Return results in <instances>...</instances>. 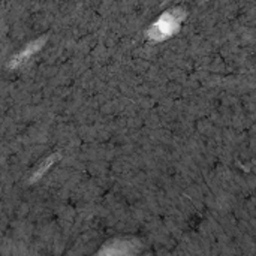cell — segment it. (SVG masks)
<instances>
[{
  "mask_svg": "<svg viewBox=\"0 0 256 256\" xmlns=\"http://www.w3.org/2000/svg\"><path fill=\"white\" fill-rule=\"evenodd\" d=\"M138 244H134L132 242H126V240H116L111 243H106L102 249H100V255L104 254H111V255H128V254H134L136 252V249H134Z\"/></svg>",
  "mask_w": 256,
  "mask_h": 256,
  "instance_id": "obj_1",
  "label": "cell"
},
{
  "mask_svg": "<svg viewBox=\"0 0 256 256\" xmlns=\"http://www.w3.org/2000/svg\"><path fill=\"white\" fill-rule=\"evenodd\" d=\"M42 45H44V40H36V42L28 44V45L26 46V50L20 51L16 56H14V57L10 58V62H9L8 68L15 69V68H18V66H21V64L28 58V57H32L36 51H39Z\"/></svg>",
  "mask_w": 256,
  "mask_h": 256,
  "instance_id": "obj_3",
  "label": "cell"
},
{
  "mask_svg": "<svg viewBox=\"0 0 256 256\" xmlns=\"http://www.w3.org/2000/svg\"><path fill=\"white\" fill-rule=\"evenodd\" d=\"M176 27H177V21L172 16H170V15H164L159 20V22L153 26V32H154L153 39L162 40L164 38L170 36L176 30Z\"/></svg>",
  "mask_w": 256,
  "mask_h": 256,
  "instance_id": "obj_2",
  "label": "cell"
},
{
  "mask_svg": "<svg viewBox=\"0 0 256 256\" xmlns=\"http://www.w3.org/2000/svg\"><path fill=\"white\" fill-rule=\"evenodd\" d=\"M58 158H60V154H58V153H54V154H51L50 158L44 159V160H42V164L34 170L33 176L30 177V183H34L36 180H39V178H40V177H42V176H44V174H45V172H46V171H48V170H50V168L57 162V159H58Z\"/></svg>",
  "mask_w": 256,
  "mask_h": 256,
  "instance_id": "obj_4",
  "label": "cell"
}]
</instances>
